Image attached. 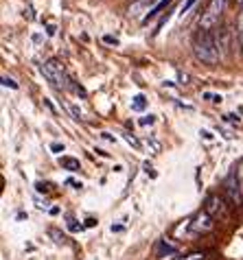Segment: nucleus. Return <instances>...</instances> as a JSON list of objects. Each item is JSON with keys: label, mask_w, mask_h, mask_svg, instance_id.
<instances>
[{"label": "nucleus", "mask_w": 243, "mask_h": 260, "mask_svg": "<svg viewBox=\"0 0 243 260\" xmlns=\"http://www.w3.org/2000/svg\"><path fill=\"white\" fill-rule=\"evenodd\" d=\"M193 53H195L199 61L208 63V66L219 61V46L210 31H202V28H199V31L193 35Z\"/></svg>", "instance_id": "obj_1"}, {"label": "nucleus", "mask_w": 243, "mask_h": 260, "mask_svg": "<svg viewBox=\"0 0 243 260\" xmlns=\"http://www.w3.org/2000/svg\"><path fill=\"white\" fill-rule=\"evenodd\" d=\"M226 5H228V0H210V3L204 7V11L199 13L197 26L202 28V31H210V28L219 22V18L224 16Z\"/></svg>", "instance_id": "obj_2"}, {"label": "nucleus", "mask_w": 243, "mask_h": 260, "mask_svg": "<svg viewBox=\"0 0 243 260\" xmlns=\"http://www.w3.org/2000/svg\"><path fill=\"white\" fill-rule=\"evenodd\" d=\"M42 75L48 83H53L55 88H70V79L66 77V70H64V63L59 59H48L44 66H42Z\"/></svg>", "instance_id": "obj_3"}, {"label": "nucleus", "mask_w": 243, "mask_h": 260, "mask_svg": "<svg viewBox=\"0 0 243 260\" xmlns=\"http://www.w3.org/2000/svg\"><path fill=\"white\" fill-rule=\"evenodd\" d=\"M224 188H226V194H228V201H230V206L239 208L243 204V194L239 190V182H237V175H234V173H230V175L226 177Z\"/></svg>", "instance_id": "obj_4"}, {"label": "nucleus", "mask_w": 243, "mask_h": 260, "mask_svg": "<svg viewBox=\"0 0 243 260\" xmlns=\"http://www.w3.org/2000/svg\"><path fill=\"white\" fill-rule=\"evenodd\" d=\"M212 225H215V223H212V216L206 212V210L197 212V214L191 219V230H193L195 234H206V232H210Z\"/></svg>", "instance_id": "obj_5"}, {"label": "nucleus", "mask_w": 243, "mask_h": 260, "mask_svg": "<svg viewBox=\"0 0 243 260\" xmlns=\"http://www.w3.org/2000/svg\"><path fill=\"white\" fill-rule=\"evenodd\" d=\"M204 210L208 212L210 216H221L224 214V201L219 199V194H208L206 197V201H204Z\"/></svg>", "instance_id": "obj_6"}, {"label": "nucleus", "mask_w": 243, "mask_h": 260, "mask_svg": "<svg viewBox=\"0 0 243 260\" xmlns=\"http://www.w3.org/2000/svg\"><path fill=\"white\" fill-rule=\"evenodd\" d=\"M156 254H158L160 258H171V256H175L177 254V245L173 243H169L167 238H162V241H158V245H156Z\"/></svg>", "instance_id": "obj_7"}, {"label": "nucleus", "mask_w": 243, "mask_h": 260, "mask_svg": "<svg viewBox=\"0 0 243 260\" xmlns=\"http://www.w3.org/2000/svg\"><path fill=\"white\" fill-rule=\"evenodd\" d=\"M59 166L64 171H70V173H79L81 171V164L77 157H70V155H62L59 157Z\"/></svg>", "instance_id": "obj_8"}, {"label": "nucleus", "mask_w": 243, "mask_h": 260, "mask_svg": "<svg viewBox=\"0 0 243 260\" xmlns=\"http://www.w3.org/2000/svg\"><path fill=\"white\" fill-rule=\"evenodd\" d=\"M171 3H173V0H156V5L147 11V16H145V20H142V22H149V18L158 16V13H160L162 9H167V5H171Z\"/></svg>", "instance_id": "obj_9"}, {"label": "nucleus", "mask_w": 243, "mask_h": 260, "mask_svg": "<svg viewBox=\"0 0 243 260\" xmlns=\"http://www.w3.org/2000/svg\"><path fill=\"white\" fill-rule=\"evenodd\" d=\"M154 3V0H136V3L130 7V16L132 18H136V16H138V13L142 11V7H145V5H151ZM156 5V3H154Z\"/></svg>", "instance_id": "obj_10"}, {"label": "nucleus", "mask_w": 243, "mask_h": 260, "mask_svg": "<svg viewBox=\"0 0 243 260\" xmlns=\"http://www.w3.org/2000/svg\"><path fill=\"white\" fill-rule=\"evenodd\" d=\"M147 107V99L142 96V94H136L134 99H132V110L134 112H142Z\"/></svg>", "instance_id": "obj_11"}, {"label": "nucleus", "mask_w": 243, "mask_h": 260, "mask_svg": "<svg viewBox=\"0 0 243 260\" xmlns=\"http://www.w3.org/2000/svg\"><path fill=\"white\" fill-rule=\"evenodd\" d=\"M48 236L55 238V243H57V245H66V243H68V241H66V236H64V234L59 232V230H55V228L48 230Z\"/></svg>", "instance_id": "obj_12"}, {"label": "nucleus", "mask_w": 243, "mask_h": 260, "mask_svg": "<svg viewBox=\"0 0 243 260\" xmlns=\"http://www.w3.org/2000/svg\"><path fill=\"white\" fill-rule=\"evenodd\" d=\"M221 120L226 122V125H241V116L239 114H224V116H221Z\"/></svg>", "instance_id": "obj_13"}, {"label": "nucleus", "mask_w": 243, "mask_h": 260, "mask_svg": "<svg viewBox=\"0 0 243 260\" xmlns=\"http://www.w3.org/2000/svg\"><path fill=\"white\" fill-rule=\"evenodd\" d=\"M202 96H204V99H208L210 103H215V105H219L221 101H224V99H221V94H210V92H204Z\"/></svg>", "instance_id": "obj_14"}, {"label": "nucleus", "mask_w": 243, "mask_h": 260, "mask_svg": "<svg viewBox=\"0 0 243 260\" xmlns=\"http://www.w3.org/2000/svg\"><path fill=\"white\" fill-rule=\"evenodd\" d=\"M154 122H156V116H154V114H149V116H142V118L138 120V125L147 127V125H154Z\"/></svg>", "instance_id": "obj_15"}, {"label": "nucleus", "mask_w": 243, "mask_h": 260, "mask_svg": "<svg viewBox=\"0 0 243 260\" xmlns=\"http://www.w3.org/2000/svg\"><path fill=\"white\" fill-rule=\"evenodd\" d=\"M199 136H202V138L206 140V142H215V136H212L208 129H199Z\"/></svg>", "instance_id": "obj_16"}, {"label": "nucleus", "mask_w": 243, "mask_h": 260, "mask_svg": "<svg viewBox=\"0 0 243 260\" xmlns=\"http://www.w3.org/2000/svg\"><path fill=\"white\" fill-rule=\"evenodd\" d=\"M206 254H202V251H193V254H189L187 258H180V260H204Z\"/></svg>", "instance_id": "obj_17"}, {"label": "nucleus", "mask_w": 243, "mask_h": 260, "mask_svg": "<svg viewBox=\"0 0 243 260\" xmlns=\"http://www.w3.org/2000/svg\"><path fill=\"white\" fill-rule=\"evenodd\" d=\"M3 85L5 88H11V90H18V83L13 81V79H9V77H3Z\"/></svg>", "instance_id": "obj_18"}, {"label": "nucleus", "mask_w": 243, "mask_h": 260, "mask_svg": "<svg viewBox=\"0 0 243 260\" xmlns=\"http://www.w3.org/2000/svg\"><path fill=\"white\" fill-rule=\"evenodd\" d=\"M123 136H125V140H127V142H130V144H132V147H134V149H140V142H138V140H136V138H134V136H132V134H127V132H125Z\"/></svg>", "instance_id": "obj_19"}, {"label": "nucleus", "mask_w": 243, "mask_h": 260, "mask_svg": "<svg viewBox=\"0 0 243 260\" xmlns=\"http://www.w3.org/2000/svg\"><path fill=\"white\" fill-rule=\"evenodd\" d=\"M68 230H70V232H81V230H83V225H77V221L68 219Z\"/></svg>", "instance_id": "obj_20"}, {"label": "nucleus", "mask_w": 243, "mask_h": 260, "mask_svg": "<svg viewBox=\"0 0 243 260\" xmlns=\"http://www.w3.org/2000/svg\"><path fill=\"white\" fill-rule=\"evenodd\" d=\"M103 42L105 44H110V46H118V38H114V35H105Z\"/></svg>", "instance_id": "obj_21"}, {"label": "nucleus", "mask_w": 243, "mask_h": 260, "mask_svg": "<svg viewBox=\"0 0 243 260\" xmlns=\"http://www.w3.org/2000/svg\"><path fill=\"white\" fill-rule=\"evenodd\" d=\"M66 184H68V186H73V188H77V190L83 188V184H81V182H77V179H73V177H68V179H66Z\"/></svg>", "instance_id": "obj_22"}, {"label": "nucleus", "mask_w": 243, "mask_h": 260, "mask_svg": "<svg viewBox=\"0 0 243 260\" xmlns=\"http://www.w3.org/2000/svg\"><path fill=\"white\" fill-rule=\"evenodd\" d=\"M193 5H195V0H187V3H184V5H182V9H180V11H182V16H184V13H187V11L191 9V7H193Z\"/></svg>", "instance_id": "obj_23"}, {"label": "nucleus", "mask_w": 243, "mask_h": 260, "mask_svg": "<svg viewBox=\"0 0 243 260\" xmlns=\"http://www.w3.org/2000/svg\"><path fill=\"white\" fill-rule=\"evenodd\" d=\"M51 151H55V153H62V151H64V144H62V142H53V144H51Z\"/></svg>", "instance_id": "obj_24"}, {"label": "nucleus", "mask_w": 243, "mask_h": 260, "mask_svg": "<svg viewBox=\"0 0 243 260\" xmlns=\"http://www.w3.org/2000/svg\"><path fill=\"white\" fill-rule=\"evenodd\" d=\"M177 79H180V85L189 83V75H184V72H177Z\"/></svg>", "instance_id": "obj_25"}, {"label": "nucleus", "mask_w": 243, "mask_h": 260, "mask_svg": "<svg viewBox=\"0 0 243 260\" xmlns=\"http://www.w3.org/2000/svg\"><path fill=\"white\" fill-rule=\"evenodd\" d=\"M101 138H103L105 142H116V138H114L112 134H108V132H103V134H101Z\"/></svg>", "instance_id": "obj_26"}, {"label": "nucleus", "mask_w": 243, "mask_h": 260, "mask_svg": "<svg viewBox=\"0 0 243 260\" xmlns=\"http://www.w3.org/2000/svg\"><path fill=\"white\" fill-rule=\"evenodd\" d=\"M35 188H38L40 192H48V184H42V182H38V184H35Z\"/></svg>", "instance_id": "obj_27"}, {"label": "nucleus", "mask_w": 243, "mask_h": 260, "mask_svg": "<svg viewBox=\"0 0 243 260\" xmlns=\"http://www.w3.org/2000/svg\"><path fill=\"white\" fill-rule=\"evenodd\" d=\"M70 112H73V116H75L77 120H81V112H79V110H77V107H75V105H70Z\"/></svg>", "instance_id": "obj_28"}, {"label": "nucleus", "mask_w": 243, "mask_h": 260, "mask_svg": "<svg viewBox=\"0 0 243 260\" xmlns=\"http://www.w3.org/2000/svg\"><path fill=\"white\" fill-rule=\"evenodd\" d=\"M239 38H243V11H241V16H239Z\"/></svg>", "instance_id": "obj_29"}, {"label": "nucleus", "mask_w": 243, "mask_h": 260, "mask_svg": "<svg viewBox=\"0 0 243 260\" xmlns=\"http://www.w3.org/2000/svg\"><path fill=\"white\" fill-rule=\"evenodd\" d=\"M95 225H97L95 219H88V221H85V228H95Z\"/></svg>", "instance_id": "obj_30"}, {"label": "nucleus", "mask_w": 243, "mask_h": 260, "mask_svg": "<svg viewBox=\"0 0 243 260\" xmlns=\"http://www.w3.org/2000/svg\"><path fill=\"white\" fill-rule=\"evenodd\" d=\"M112 232H123V225H112Z\"/></svg>", "instance_id": "obj_31"}, {"label": "nucleus", "mask_w": 243, "mask_h": 260, "mask_svg": "<svg viewBox=\"0 0 243 260\" xmlns=\"http://www.w3.org/2000/svg\"><path fill=\"white\" fill-rule=\"evenodd\" d=\"M237 114H243V105H241V107H239V112H237Z\"/></svg>", "instance_id": "obj_32"}, {"label": "nucleus", "mask_w": 243, "mask_h": 260, "mask_svg": "<svg viewBox=\"0 0 243 260\" xmlns=\"http://www.w3.org/2000/svg\"><path fill=\"white\" fill-rule=\"evenodd\" d=\"M241 40V53H243V38H239Z\"/></svg>", "instance_id": "obj_33"}, {"label": "nucleus", "mask_w": 243, "mask_h": 260, "mask_svg": "<svg viewBox=\"0 0 243 260\" xmlns=\"http://www.w3.org/2000/svg\"><path fill=\"white\" fill-rule=\"evenodd\" d=\"M237 5H243V0H237Z\"/></svg>", "instance_id": "obj_34"}, {"label": "nucleus", "mask_w": 243, "mask_h": 260, "mask_svg": "<svg viewBox=\"0 0 243 260\" xmlns=\"http://www.w3.org/2000/svg\"><path fill=\"white\" fill-rule=\"evenodd\" d=\"M241 238H243V234H241Z\"/></svg>", "instance_id": "obj_35"}]
</instances>
